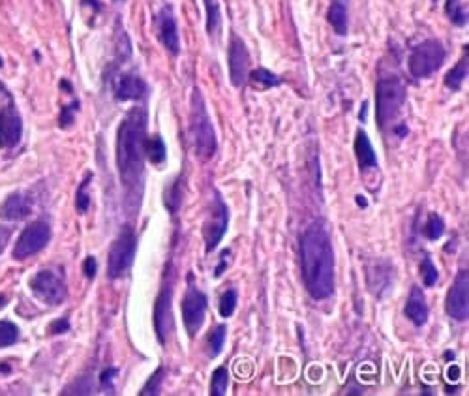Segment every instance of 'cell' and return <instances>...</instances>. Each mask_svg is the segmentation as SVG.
<instances>
[{
    "mask_svg": "<svg viewBox=\"0 0 469 396\" xmlns=\"http://www.w3.org/2000/svg\"><path fill=\"white\" fill-rule=\"evenodd\" d=\"M353 151H355V156L358 160V166L363 169H375L377 168V156H375L374 147H372V141L366 135L364 130H358L357 137H355V143H353Z\"/></svg>",
    "mask_w": 469,
    "mask_h": 396,
    "instance_id": "ffe728a7",
    "label": "cell"
},
{
    "mask_svg": "<svg viewBox=\"0 0 469 396\" xmlns=\"http://www.w3.org/2000/svg\"><path fill=\"white\" fill-rule=\"evenodd\" d=\"M420 278H423V284L426 287H434L437 284V278H439L436 265L428 256L423 257V261H420Z\"/></svg>",
    "mask_w": 469,
    "mask_h": 396,
    "instance_id": "4dcf8cb0",
    "label": "cell"
},
{
    "mask_svg": "<svg viewBox=\"0 0 469 396\" xmlns=\"http://www.w3.org/2000/svg\"><path fill=\"white\" fill-rule=\"evenodd\" d=\"M171 299H173V290H171V284L165 282L158 293L156 302H154V330H156V338L162 346L168 344V336L171 335V329H173Z\"/></svg>",
    "mask_w": 469,
    "mask_h": 396,
    "instance_id": "4fadbf2b",
    "label": "cell"
},
{
    "mask_svg": "<svg viewBox=\"0 0 469 396\" xmlns=\"http://www.w3.org/2000/svg\"><path fill=\"white\" fill-rule=\"evenodd\" d=\"M79 109V101L75 100L72 106H66L62 109L61 113V128H68V126H72L73 118H75V113Z\"/></svg>",
    "mask_w": 469,
    "mask_h": 396,
    "instance_id": "e575fe53",
    "label": "cell"
},
{
    "mask_svg": "<svg viewBox=\"0 0 469 396\" xmlns=\"http://www.w3.org/2000/svg\"><path fill=\"white\" fill-rule=\"evenodd\" d=\"M445 13L456 27H465L468 25V11H465L464 2L460 0H447L445 2Z\"/></svg>",
    "mask_w": 469,
    "mask_h": 396,
    "instance_id": "4316f807",
    "label": "cell"
},
{
    "mask_svg": "<svg viewBox=\"0 0 469 396\" xmlns=\"http://www.w3.org/2000/svg\"><path fill=\"white\" fill-rule=\"evenodd\" d=\"M230 387V372L225 366H220L214 370L213 380H211V395L213 396H224Z\"/></svg>",
    "mask_w": 469,
    "mask_h": 396,
    "instance_id": "f1b7e54d",
    "label": "cell"
},
{
    "mask_svg": "<svg viewBox=\"0 0 469 396\" xmlns=\"http://www.w3.org/2000/svg\"><path fill=\"white\" fill-rule=\"evenodd\" d=\"M366 107H368V104L364 101L363 104V109H361V120H364V117H366Z\"/></svg>",
    "mask_w": 469,
    "mask_h": 396,
    "instance_id": "60d3db41",
    "label": "cell"
},
{
    "mask_svg": "<svg viewBox=\"0 0 469 396\" xmlns=\"http://www.w3.org/2000/svg\"><path fill=\"white\" fill-rule=\"evenodd\" d=\"M207 295L192 284L190 274V285H188V290L182 297V321H185L186 333L190 338H196L197 333L201 330L205 316H207Z\"/></svg>",
    "mask_w": 469,
    "mask_h": 396,
    "instance_id": "ba28073f",
    "label": "cell"
},
{
    "mask_svg": "<svg viewBox=\"0 0 469 396\" xmlns=\"http://www.w3.org/2000/svg\"><path fill=\"white\" fill-rule=\"evenodd\" d=\"M225 336H227V327L225 325H216L207 336V342H205V349H207V355L211 359H216L224 349L225 344Z\"/></svg>",
    "mask_w": 469,
    "mask_h": 396,
    "instance_id": "cb8c5ba5",
    "label": "cell"
},
{
    "mask_svg": "<svg viewBox=\"0 0 469 396\" xmlns=\"http://www.w3.org/2000/svg\"><path fill=\"white\" fill-rule=\"evenodd\" d=\"M6 240H8V231H6V229H0V252L4 250Z\"/></svg>",
    "mask_w": 469,
    "mask_h": 396,
    "instance_id": "ab89813d",
    "label": "cell"
},
{
    "mask_svg": "<svg viewBox=\"0 0 469 396\" xmlns=\"http://www.w3.org/2000/svg\"><path fill=\"white\" fill-rule=\"evenodd\" d=\"M96 271H98V263H96V257L89 256L83 261V273L89 280H92L96 276Z\"/></svg>",
    "mask_w": 469,
    "mask_h": 396,
    "instance_id": "74e56055",
    "label": "cell"
},
{
    "mask_svg": "<svg viewBox=\"0 0 469 396\" xmlns=\"http://www.w3.org/2000/svg\"><path fill=\"white\" fill-rule=\"evenodd\" d=\"M2 64H4V62H2V56H0V68H2Z\"/></svg>",
    "mask_w": 469,
    "mask_h": 396,
    "instance_id": "ee69618b",
    "label": "cell"
},
{
    "mask_svg": "<svg viewBox=\"0 0 469 396\" xmlns=\"http://www.w3.org/2000/svg\"><path fill=\"white\" fill-rule=\"evenodd\" d=\"M2 96H10V94H8V90L4 89V85L0 83V98H2Z\"/></svg>",
    "mask_w": 469,
    "mask_h": 396,
    "instance_id": "b9f144b4",
    "label": "cell"
},
{
    "mask_svg": "<svg viewBox=\"0 0 469 396\" xmlns=\"http://www.w3.org/2000/svg\"><path fill=\"white\" fill-rule=\"evenodd\" d=\"M23 120L15 104L8 96V104L0 109V149L10 151L21 143Z\"/></svg>",
    "mask_w": 469,
    "mask_h": 396,
    "instance_id": "7c38bea8",
    "label": "cell"
},
{
    "mask_svg": "<svg viewBox=\"0 0 469 396\" xmlns=\"http://www.w3.org/2000/svg\"><path fill=\"white\" fill-rule=\"evenodd\" d=\"M135 250H137V237H135L134 228L132 225H124L117 239H115V242L111 245V250H109L107 276L111 280H117L128 273V268L134 263Z\"/></svg>",
    "mask_w": 469,
    "mask_h": 396,
    "instance_id": "8992f818",
    "label": "cell"
},
{
    "mask_svg": "<svg viewBox=\"0 0 469 396\" xmlns=\"http://www.w3.org/2000/svg\"><path fill=\"white\" fill-rule=\"evenodd\" d=\"M230 265H231V250H222L220 252V257H218V265L214 267V273H213L214 278H220V276L227 271Z\"/></svg>",
    "mask_w": 469,
    "mask_h": 396,
    "instance_id": "d590c367",
    "label": "cell"
},
{
    "mask_svg": "<svg viewBox=\"0 0 469 396\" xmlns=\"http://www.w3.org/2000/svg\"><path fill=\"white\" fill-rule=\"evenodd\" d=\"M327 19L338 36H346L349 28V0H330Z\"/></svg>",
    "mask_w": 469,
    "mask_h": 396,
    "instance_id": "d6986e66",
    "label": "cell"
},
{
    "mask_svg": "<svg viewBox=\"0 0 469 396\" xmlns=\"http://www.w3.org/2000/svg\"><path fill=\"white\" fill-rule=\"evenodd\" d=\"M248 64L250 55L246 49L244 42L233 34L230 39V53H227V66H230V81L233 87H242L248 75Z\"/></svg>",
    "mask_w": 469,
    "mask_h": 396,
    "instance_id": "5bb4252c",
    "label": "cell"
},
{
    "mask_svg": "<svg viewBox=\"0 0 469 396\" xmlns=\"http://www.w3.org/2000/svg\"><path fill=\"white\" fill-rule=\"evenodd\" d=\"M146 145V111L134 107L123 118L117 134V168L124 194L139 203L143 194V173H145Z\"/></svg>",
    "mask_w": 469,
    "mask_h": 396,
    "instance_id": "7a4b0ae2",
    "label": "cell"
},
{
    "mask_svg": "<svg viewBox=\"0 0 469 396\" xmlns=\"http://www.w3.org/2000/svg\"><path fill=\"white\" fill-rule=\"evenodd\" d=\"M205 11H207V32L211 38H220L222 32V10L220 0H203Z\"/></svg>",
    "mask_w": 469,
    "mask_h": 396,
    "instance_id": "7402d4cb",
    "label": "cell"
},
{
    "mask_svg": "<svg viewBox=\"0 0 469 396\" xmlns=\"http://www.w3.org/2000/svg\"><path fill=\"white\" fill-rule=\"evenodd\" d=\"M301 273L308 295L325 301L334 293V250L321 222L310 223L301 235Z\"/></svg>",
    "mask_w": 469,
    "mask_h": 396,
    "instance_id": "6da1fadb",
    "label": "cell"
},
{
    "mask_svg": "<svg viewBox=\"0 0 469 396\" xmlns=\"http://www.w3.org/2000/svg\"><path fill=\"white\" fill-rule=\"evenodd\" d=\"M68 330H70V321H68L66 318L56 319L49 327L51 335H62V333H68Z\"/></svg>",
    "mask_w": 469,
    "mask_h": 396,
    "instance_id": "f35d334b",
    "label": "cell"
},
{
    "mask_svg": "<svg viewBox=\"0 0 469 396\" xmlns=\"http://www.w3.org/2000/svg\"><path fill=\"white\" fill-rule=\"evenodd\" d=\"M406 101V85L400 75L389 73L377 81L375 87V117L380 130H389L392 124H398L396 118L400 115Z\"/></svg>",
    "mask_w": 469,
    "mask_h": 396,
    "instance_id": "277c9868",
    "label": "cell"
},
{
    "mask_svg": "<svg viewBox=\"0 0 469 396\" xmlns=\"http://www.w3.org/2000/svg\"><path fill=\"white\" fill-rule=\"evenodd\" d=\"M182 197H185V185H182V177H177V179L169 180V185L165 186V192H163V205L168 209L171 214L179 211L180 205H182Z\"/></svg>",
    "mask_w": 469,
    "mask_h": 396,
    "instance_id": "44dd1931",
    "label": "cell"
},
{
    "mask_svg": "<svg viewBox=\"0 0 469 396\" xmlns=\"http://www.w3.org/2000/svg\"><path fill=\"white\" fill-rule=\"evenodd\" d=\"M156 28L160 42L165 45V49L171 55H179L180 53V38H179V27H177V19H175L173 8L171 6H163L162 10L156 13Z\"/></svg>",
    "mask_w": 469,
    "mask_h": 396,
    "instance_id": "9a60e30c",
    "label": "cell"
},
{
    "mask_svg": "<svg viewBox=\"0 0 469 396\" xmlns=\"http://www.w3.org/2000/svg\"><path fill=\"white\" fill-rule=\"evenodd\" d=\"M465 78H468V56H464V58L445 75V85H447L451 90H458L460 87H462V83L465 81Z\"/></svg>",
    "mask_w": 469,
    "mask_h": 396,
    "instance_id": "484cf974",
    "label": "cell"
},
{
    "mask_svg": "<svg viewBox=\"0 0 469 396\" xmlns=\"http://www.w3.org/2000/svg\"><path fill=\"white\" fill-rule=\"evenodd\" d=\"M51 240V228L49 223L45 220H36L28 228L23 229V233L19 235V239L13 248V257L17 261H23L27 257L38 254L49 245Z\"/></svg>",
    "mask_w": 469,
    "mask_h": 396,
    "instance_id": "30bf717a",
    "label": "cell"
},
{
    "mask_svg": "<svg viewBox=\"0 0 469 396\" xmlns=\"http://www.w3.org/2000/svg\"><path fill=\"white\" fill-rule=\"evenodd\" d=\"M32 212V199L23 194V192H15L6 197L4 203L0 205V216L10 222H19L25 218L30 216Z\"/></svg>",
    "mask_w": 469,
    "mask_h": 396,
    "instance_id": "2e32d148",
    "label": "cell"
},
{
    "mask_svg": "<svg viewBox=\"0 0 469 396\" xmlns=\"http://www.w3.org/2000/svg\"><path fill=\"white\" fill-rule=\"evenodd\" d=\"M146 94V83L135 73H123L115 83V98L118 101L141 100Z\"/></svg>",
    "mask_w": 469,
    "mask_h": 396,
    "instance_id": "e0dca14e",
    "label": "cell"
},
{
    "mask_svg": "<svg viewBox=\"0 0 469 396\" xmlns=\"http://www.w3.org/2000/svg\"><path fill=\"white\" fill-rule=\"evenodd\" d=\"M117 374H118L117 369H106L104 372H101L100 383L106 391H113V380H115V376Z\"/></svg>",
    "mask_w": 469,
    "mask_h": 396,
    "instance_id": "8d00e7d4",
    "label": "cell"
},
{
    "mask_svg": "<svg viewBox=\"0 0 469 396\" xmlns=\"http://www.w3.org/2000/svg\"><path fill=\"white\" fill-rule=\"evenodd\" d=\"M230 225V209L222 199L220 192H214L213 203L208 206L207 220L203 223V240H205V250L214 252L216 246L222 242L225 231Z\"/></svg>",
    "mask_w": 469,
    "mask_h": 396,
    "instance_id": "52a82bcc",
    "label": "cell"
},
{
    "mask_svg": "<svg viewBox=\"0 0 469 396\" xmlns=\"http://www.w3.org/2000/svg\"><path fill=\"white\" fill-rule=\"evenodd\" d=\"M190 135L192 145L196 151L197 158L207 162L216 154L218 141H216V132H214L213 120L205 106L201 90L194 89L192 92V109H190Z\"/></svg>",
    "mask_w": 469,
    "mask_h": 396,
    "instance_id": "3957f363",
    "label": "cell"
},
{
    "mask_svg": "<svg viewBox=\"0 0 469 396\" xmlns=\"http://www.w3.org/2000/svg\"><path fill=\"white\" fill-rule=\"evenodd\" d=\"M162 381H163V369H160L151 376V380L146 381V385L141 389V395H160L162 391Z\"/></svg>",
    "mask_w": 469,
    "mask_h": 396,
    "instance_id": "836d02e7",
    "label": "cell"
},
{
    "mask_svg": "<svg viewBox=\"0 0 469 396\" xmlns=\"http://www.w3.org/2000/svg\"><path fill=\"white\" fill-rule=\"evenodd\" d=\"M404 314L417 327H423L428 321V304H426V297L419 285H411L408 302L404 307Z\"/></svg>",
    "mask_w": 469,
    "mask_h": 396,
    "instance_id": "ac0fdd59",
    "label": "cell"
},
{
    "mask_svg": "<svg viewBox=\"0 0 469 396\" xmlns=\"http://www.w3.org/2000/svg\"><path fill=\"white\" fill-rule=\"evenodd\" d=\"M357 203L361 206H366V203H364V201H363V196H357Z\"/></svg>",
    "mask_w": 469,
    "mask_h": 396,
    "instance_id": "7bdbcfd3",
    "label": "cell"
},
{
    "mask_svg": "<svg viewBox=\"0 0 469 396\" xmlns=\"http://www.w3.org/2000/svg\"><path fill=\"white\" fill-rule=\"evenodd\" d=\"M19 340V329L15 323H11L8 319L0 321V347L11 346Z\"/></svg>",
    "mask_w": 469,
    "mask_h": 396,
    "instance_id": "1f68e13d",
    "label": "cell"
},
{
    "mask_svg": "<svg viewBox=\"0 0 469 396\" xmlns=\"http://www.w3.org/2000/svg\"><path fill=\"white\" fill-rule=\"evenodd\" d=\"M250 81L251 85H256L257 89L261 90H268L273 89V87L282 85V78L276 75V73L268 72L267 68H257V70H254V72L250 73Z\"/></svg>",
    "mask_w": 469,
    "mask_h": 396,
    "instance_id": "d4e9b609",
    "label": "cell"
},
{
    "mask_svg": "<svg viewBox=\"0 0 469 396\" xmlns=\"http://www.w3.org/2000/svg\"><path fill=\"white\" fill-rule=\"evenodd\" d=\"M237 302H239V293H237V290H234V287H227V290L222 293V297H220V316H222V318H231L234 310H237Z\"/></svg>",
    "mask_w": 469,
    "mask_h": 396,
    "instance_id": "83f0119b",
    "label": "cell"
},
{
    "mask_svg": "<svg viewBox=\"0 0 469 396\" xmlns=\"http://www.w3.org/2000/svg\"><path fill=\"white\" fill-rule=\"evenodd\" d=\"M145 154L149 158V162L154 163V166H162L168 158V149H165V143H163L162 135H152V137H146V145H145Z\"/></svg>",
    "mask_w": 469,
    "mask_h": 396,
    "instance_id": "603a6c76",
    "label": "cell"
},
{
    "mask_svg": "<svg viewBox=\"0 0 469 396\" xmlns=\"http://www.w3.org/2000/svg\"><path fill=\"white\" fill-rule=\"evenodd\" d=\"M30 290L39 301L51 304V307L64 302L68 295L66 282L62 278V274L51 271V268H44V271L36 273V276L30 280Z\"/></svg>",
    "mask_w": 469,
    "mask_h": 396,
    "instance_id": "9c48e42d",
    "label": "cell"
},
{
    "mask_svg": "<svg viewBox=\"0 0 469 396\" xmlns=\"http://www.w3.org/2000/svg\"><path fill=\"white\" fill-rule=\"evenodd\" d=\"M445 310L456 321H465L469 318V273L460 271L445 299Z\"/></svg>",
    "mask_w": 469,
    "mask_h": 396,
    "instance_id": "8fae6325",
    "label": "cell"
},
{
    "mask_svg": "<svg viewBox=\"0 0 469 396\" xmlns=\"http://www.w3.org/2000/svg\"><path fill=\"white\" fill-rule=\"evenodd\" d=\"M90 180H92V175L87 173V177L83 179V182L79 185L77 194H75V206H77V211L81 212V214H85V212L89 211V206H90V196L87 194V188L90 186Z\"/></svg>",
    "mask_w": 469,
    "mask_h": 396,
    "instance_id": "d6a6232c",
    "label": "cell"
},
{
    "mask_svg": "<svg viewBox=\"0 0 469 396\" xmlns=\"http://www.w3.org/2000/svg\"><path fill=\"white\" fill-rule=\"evenodd\" d=\"M445 61V47L437 39H426L415 45L408 56V70L411 78L426 79L442 68Z\"/></svg>",
    "mask_w": 469,
    "mask_h": 396,
    "instance_id": "5b68a950",
    "label": "cell"
},
{
    "mask_svg": "<svg viewBox=\"0 0 469 396\" xmlns=\"http://www.w3.org/2000/svg\"><path fill=\"white\" fill-rule=\"evenodd\" d=\"M423 233H425L426 239L430 240L442 239V235L445 233V222L442 220V216L436 214V212H432L430 216H428V222H426L425 229H423Z\"/></svg>",
    "mask_w": 469,
    "mask_h": 396,
    "instance_id": "f546056e",
    "label": "cell"
}]
</instances>
